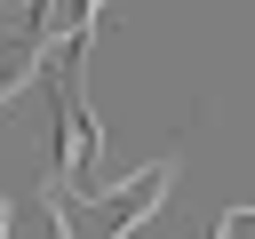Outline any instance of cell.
<instances>
[{"label": "cell", "mask_w": 255, "mask_h": 239, "mask_svg": "<svg viewBox=\"0 0 255 239\" xmlns=\"http://www.w3.org/2000/svg\"><path fill=\"white\" fill-rule=\"evenodd\" d=\"M159 199H167V167H135L128 191H64V183H48L56 239H128Z\"/></svg>", "instance_id": "cell-1"}, {"label": "cell", "mask_w": 255, "mask_h": 239, "mask_svg": "<svg viewBox=\"0 0 255 239\" xmlns=\"http://www.w3.org/2000/svg\"><path fill=\"white\" fill-rule=\"evenodd\" d=\"M215 239H255V207H231V215L215 223Z\"/></svg>", "instance_id": "cell-2"}]
</instances>
